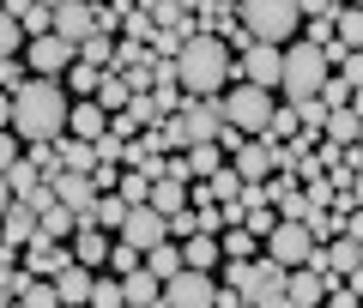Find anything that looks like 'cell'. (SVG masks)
<instances>
[{"label":"cell","instance_id":"6da1fadb","mask_svg":"<svg viewBox=\"0 0 363 308\" xmlns=\"http://www.w3.org/2000/svg\"><path fill=\"white\" fill-rule=\"evenodd\" d=\"M67 109H73V97L61 79H25L13 91V133L25 145H55L67 133Z\"/></svg>","mask_w":363,"mask_h":308},{"label":"cell","instance_id":"7a4b0ae2","mask_svg":"<svg viewBox=\"0 0 363 308\" xmlns=\"http://www.w3.org/2000/svg\"><path fill=\"white\" fill-rule=\"evenodd\" d=\"M230 79H236V55H230L224 37L194 30V37L176 49V85H182V97H224Z\"/></svg>","mask_w":363,"mask_h":308},{"label":"cell","instance_id":"3957f363","mask_svg":"<svg viewBox=\"0 0 363 308\" xmlns=\"http://www.w3.org/2000/svg\"><path fill=\"white\" fill-rule=\"evenodd\" d=\"M236 25L248 30V42H291L303 30L297 0H236Z\"/></svg>","mask_w":363,"mask_h":308},{"label":"cell","instance_id":"277c9868","mask_svg":"<svg viewBox=\"0 0 363 308\" xmlns=\"http://www.w3.org/2000/svg\"><path fill=\"white\" fill-rule=\"evenodd\" d=\"M224 127V103L218 97H182V109L169 115L164 127V145H176V152H188V145H212Z\"/></svg>","mask_w":363,"mask_h":308},{"label":"cell","instance_id":"5b68a950","mask_svg":"<svg viewBox=\"0 0 363 308\" xmlns=\"http://www.w3.org/2000/svg\"><path fill=\"white\" fill-rule=\"evenodd\" d=\"M333 79V67H327V55L315 49V42H291L285 49V67H279V91H285L291 103H309L315 91Z\"/></svg>","mask_w":363,"mask_h":308},{"label":"cell","instance_id":"8992f818","mask_svg":"<svg viewBox=\"0 0 363 308\" xmlns=\"http://www.w3.org/2000/svg\"><path fill=\"white\" fill-rule=\"evenodd\" d=\"M218 103H224V127H236L242 139H260L267 121H272V109H279L272 91H260V85H230Z\"/></svg>","mask_w":363,"mask_h":308},{"label":"cell","instance_id":"52a82bcc","mask_svg":"<svg viewBox=\"0 0 363 308\" xmlns=\"http://www.w3.org/2000/svg\"><path fill=\"white\" fill-rule=\"evenodd\" d=\"M73 61H79V49H73V42H61L55 30H43V37L25 42V67H30V79H61Z\"/></svg>","mask_w":363,"mask_h":308},{"label":"cell","instance_id":"ba28073f","mask_svg":"<svg viewBox=\"0 0 363 308\" xmlns=\"http://www.w3.org/2000/svg\"><path fill=\"white\" fill-rule=\"evenodd\" d=\"M49 30L79 49L85 37H97V0H61V6H49Z\"/></svg>","mask_w":363,"mask_h":308},{"label":"cell","instance_id":"9c48e42d","mask_svg":"<svg viewBox=\"0 0 363 308\" xmlns=\"http://www.w3.org/2000/svg\"><path fill=\"white\" fill-rule=\"evenodd\" d=\"M279 67H285V49H279V42H248L242 61H236V73H242V85L279 91Z\"/></svg>","mask_w":363,"mask_h":308},{"label":"cell","instance_id":"30bf717a","mask_svg":"<svg viewBox=\"0 0 363 308\" xmlns=\"http://www.w3.org/2000/svg\"><path fill=\"white\" fill-rule=\"evenodd\" d=\"M309 248H315V236L303 230V224H291V218H279L272 224V236H267V260L272 266H303V260H309Z\"/></svg>","mask_w":363,"mask_h":308},{"label":"cell","instance_id":"8fae6325","mask_svg":"<svg viewBox=\"0 0 363 308\" xmlns=\"http://www.w3.org/2000/svg\"><path fill=\"white\" fill-rule=\"evenodd\" d=\"M230 169L242 181H272V169H279V145H272L267 133H260V139H242L230 152Z\"/></svg>","mask_w":363,"mask_h":308},{"label":"cell","instance_id":"7c38bea8","mask_svg":"<svg viewBox=\"0 0 363 308\" xmlns=\"http://www.w3.org/2000/svg\"><path fill=\"white\" fill-rule=\"evenodd\" d=\"M116 236H121L128 248H140V254H145V248H157V242L169 236V224H164V212H152V205H128V218H121Z\"/></svg>","mask_w":363,"mask_h":308},{"label":"cell","instance_id":"4fadbf2b","mask_svg":"<svg viewBox=\"0 0 363 308\" xmlns=\"http://www.w3.org/2000/svg\"><path fill=\"white\" fill-rule=\"evenodd\" d=\"M212 296H218L212 272H188V266H182L176 278L164 284V302H169V308H212Z\"/></svg>","mask_w":363,"mask_h":308},{"label":"cell","instance_id":"5bb4252c","mask_svg":"<svg viewBox=\"0 0 363 308\" xmlns=\"http://www.w3.org/2000/svg\"><path fill=\"white\" fill-rule=\"evenodd\" d=\"M18 254H25V272H30V278H55V272H61V266H73V248H67V242H55V236H30V242L25 248H18Z\"/></svg>","mask_w":363,"mask_h":308},{"label":"cell","instance_id":"9a60e30c","mask_svg":"<svg viewBox=\"0 0 363 308\" xmlns=\"http://www.w3.org/2000/svg\"><path fill=\"white\" fill-rule=\"evenodd\" d=\"M49 188H55V200H61L73 218H85L91 205H97V181H91V176H73V169H61V176H49Z\"/></svg>","mask_w":363,"mask_h":308},{"label":"cell","instance_id":"2e32d148","mask_svg":"<svg viewBox=\"0 0 363 308\" xmlns=\"http://www.w3.org/2000/svg\"><path fill=\"white\" fill-rule=\"evenodd\" d=\"M67 133H73V139H104L109 133V109L97 97H79L73 109H67Z\"/></svg>","mask_w":363,"mask_h":308},{"label":"cell","instance_id":"e0dca14e","mask_svg":"<svg viewBox=\"0 0 363 308\" xmlns=\"http://www.w3.org/2000/svg\"><path fill=\"white\" fill-rule=\"evenodd\" d=\"M285 296H291V308H321L327 302V278L309 272V266H291L285 272Z\"/></svg>","mask_w":363,"mask_h":308},{"label":"cell","instance_id":"ac0fdd59","mask_svg":"<svg viewBox=\"0 0 363 308\" xmlns=\"http://www.w3.org/2000/svg\"><path fill=\"white\" fill-rule=\"evenodd\" d=\"M30 236H37V212H30L25 200H13V205H6V218H0V248H13V254H18Z\"/></svg>","mask_w":363,"mask_h":308},{"label":"cell","instance_id":"d6986e66","mask_svg":"<svg viewBox=\"0 0 363 308\" xmlns=\"http://www.w3.org/2000/svg\"><path fill=\"white\" fill-rule=\"evenodd\" d=\"M73 260L91 266V272H104L109 266V236L97 230V224H79V230H73Z\"/></svg>","mask_w":363,"mask_h":308},{"label":"cell","instance_id":"ffe728a7","mask_svg":"<svg viewBox=\"0 0 363 308\" xmlns=\"http://www.w3.org/2000/svg\"><path fill=\"white\" fill-rule=\"evenodd\" d=\"M91 278H97V272H91V266H79V260H73V266H61V272H55V296H61V302L67 308H79V302H91Z\"/></svg>","mask_w":363,"mask_h":308},{"label":"cell","instance_id":"44dd1931","mask_svg":"<svg viewBox=\"0 0 363 308\" xmlns=\"http://www.w3.org/2000/svg\"><path fill=\"white\" fill-rule=\"evenodd\" d=\"M224 260V248H218V236H206V230H194L188 242H182V266L188 272H212Z\"/></svg>","mask_w":363,"mask_h":308},{"label":"cell","instance_id":"7402d4cb","mask_svg":"<svg viewBox=\"0 0 363 308\" xmlns=\"http://www.w3.org/2000/svg\"><path fill=\"white\" fill-rule=\"evenodd\" d=\"M121 218H128V200H121V193H97V205H91L79 224H97L104 236H116V230H121Z\"/></svg>","mask_w":363,"mask_h":308},{"label":"cell","instance_id":"603a6c76","mask_svg":"<svg viewBox=\"0 0 363 308\" xmlns=\"http://www.w3.org/2000/svg\"><path fill=\"white\" fill-rule=\"evenodd\" d=\"M55 157H61V169H73V176H91V169H97V152H91V139H73V133H61Z\"/></svg>","mask_w":363,"mask_h":308},{"label":"cell","instance_id":"cb8c5ba5","mask_svg":"<svg viewBox=\"0 0 363 308\" xmlns=\"http://www.w3.org/2000/svg\"><path fill=\"white\" fill-rule=\"evenodd\" d=\"M145 205H152V212H164V218H169V212H182V205H188V181L157 176V181H152V200H145Z\"/></svg>","mask_w":363,"mask_h":308},{"label":"cell","instance_id":"d4e9b609","mask_svg":"<svg viewBox=\"0 0 363 308\" xmlns=\"http://www.w3.org/2000/svg\"><path fill=\"white\" fill-rule=\"evenodd\" d=\"M145 272H152L157 284H169V278H176V272H182V248L169 242V236H164V242H157V248H145Z\"/></svg>","mask_w":363,"mask_h":308},{"label":"cell","instance_id":"484cf974","mask_svg":"<svg viewBox=\"0 0 363 308\" xmlns=\"http://www.w3.org/2000/svg\"><path fill=\"white\" fill-rule=\"evenodd\" d=\"M321 139H327V145H357V115H351V103H345V109H327Z\"/></svg>","mask_w":363,"mask_h":308},{"label":"cell","instance_id":"4316f807","mask_svg":"<svg viewBox=\"0 0 363 308\" xmlns=\"http://www.w3.org/2000/svg\"><path fill=\"white\" fill-rule=\"evenodd\" d=\"M333 42L339 49H363V6H339L333 13Z\"/></svg>","mask_w":363,"mask_h":308},{"label":"cell","instance_id":"83f0119b","mask_svg":"<svg viewBox=\"0 0 363 308\" xmlns=\"http://www.w3.org/2000/svg\"><path fill=\"white\" fill-rule=\"evenodd\" d=\"M79 61L97 67V73H116V37H85L79 42Z\"/></svg>","mask_w":363,"mask_h":308},{"label":"cell","instance_id":"f1b7e54d","mask_svg":"<svg viewBox=\"0 0 363 308\" xmlns=\"http://www.w3.org/2000/svg\"><path fill=\"white\" fill-rule=\"evenodd\" d=\"M97 103H104L109 115H116V109H128V103H133L128 79H121V73H97Z\"/></svg>","mask_w":363,"mask_h":308},{"label":"cell","instance_id":"f546056e","mask_svg":"<svg viewBox=\"0 0 363 308\" xmlns=\"http://www.w3.org/2000/svg\"><path fill=\"white\" fill-rule=\"evenodd\" d=\"M200 188H206V193H212V200H218V205H230L236 193H242V176H236L230 164H218V169H212L206 181H200Z\"/></svg>","mask_w":363,"mask_h":308},{"label":"cell","instance_id":"4dcf8cb0","mask_svg":"<svg viewBox=\"0 0 363 308\" xmlns=\"http://www.w3.org/2000/svg\"><path fill=\"white\" fill-rule=\"evenodd\" d=\"M37 230H43V236H55V242H67V236L79 230V218H73V212H67V205H49V212H43V218H37Z\"/></svg>","mask_w":363,"mask_h":308},{"label":"cell","instance_id":"1f68e13d","mask_svg":"<svg viewBox=\"0 0 363 308\" xmlns=\"http://www.w3.org/2000/svg\"><path fill=\"white\" fill-rule=\"evenodd\" d=\"M85 308H121V278L116 272H97V278H91V302Z\"/></svg>","mask_w":363,"mask_h":308},{"label":"cell","instance_id":"d6a6232c","mask_svg":"<svg viewBox=\"0 0 363 308\" xmlns=\"http://www.w3.org/2000/svg\"><path fill=\"white\" fill-rule=\"evenodd\" d=\"M182 157H188V176H200V181H206L212 169L224 164V152H218V145H188V152H182Z\"/></svg>","mask_w":363,"mask_h":308},{"label":"cell","instance_id":"836d02e7","mask_svg":"<svg viewBox=\"0 0 363 308\" xmlns=\"http://www.w3.org/2000/svg\"><path fill=\"white\" fill-rule=\"evenodd\" d=\"M218 248H224V260H248V254H255V236H248L242 224H224Z\"/></svg>","mask_w":363,"mask_h":308},{"label":"cell","instance_id":"e575fe53","mask_svg":"<svg viewBox=\"0 0 363 308\" xmlns=\"http://www.w3.org/2000/svg\"><path fill=\"white\" fill-rule=\"evenodd\" d=\"M121 30H128V42H152V37H157V18L145 13V6H128V18H121Z\"/></svg>","mask_w":363,"mask_h":308},{"label":"cell","instance_id":"d590c367","mask_svg":"<svg viewBox=\"0 0 363 308\" xmlns=\"http://www.w3.org/2000/svg\"><path fill=\"white\" fill-rule=\"evenodd\" d=\"M37 181H43V169L30 164V157H18V164L6 169V188H13V200H18V193H30V188H37Z\"/></svg>","mask_w":363,"mask_h":308},{"label":"cell","instance_id":"8d00e7d4","mask_svg":"<svg viewBox=\"0 0 363 308\" xmlns=\"http://www.w3.org/2000/svg\"><path fill=\"white\" fill-rule=\"evenodd\" d=\"M91 152H97V164H116V169H121V157H128V139H121V133L109 127L104 139H91Z\"/></svg>","mask_w":363,"mask_h":308},{"label":"cell","instance_id":"74e56055","mask_svg":"<svg viewBox=\"0 0 363 308\" xmlns=\"http://www.w3.org/2000/svg\"><path fill=\"white\" fill-rule=\"evenodd\" d=\"M145 266V254H140V248H128V242H121V248H109V272H116V278H128V272H140Z\"/></svg>","mask_w":363,"mask_h":308},{"label":"cell","instance_id":"f35d334b","mask_svg":"<svg viewBox=\"0 0 363 308\" xmlns=\"http://www.w3.org/2000/svg\"><path fill=\"white\" fill-rule=\"evenodd\" d=\"M116 181H121V200H128V205H145V200H152V181H145L140 169H128V176H116Z\"/></svg>","mask_w":363,"mask_h":308},{"label":"cell","instance_id":"ab89813d","mask_svg":"<svg viewBox=\"0 0 363 308\" xmlns=\"http://www.w3.org/2000/svg\"><path fill=\"white\" fill-rule=\"evenodd\" d=\"M18 308H61V296H55V284H49V278H37L25 296H18Z\"/></svg>","mask_w":363,"mask_h":308},{"label":"cell","instance_id":"60d3db41","mask_svg":"<svg viewBox=\"0 0 363 308\" xmlns=\"http://www.w3.org/2000/svg\"><path fill=\"white\" fill-rule=\"evenodd\" d=\"M0 55H25V30L13 13H0Z\"/></svg>","mask_w":363,"mask_h":308},{"label":"cell","instance_id":"b9f144b4","mask_svg":"<svg viewBox=\"0 0 363 308\" xmlns=\"http://www.w3.org/2000/svg\"><path fill=\"white\" fill-rule=\"evenodd\" d=\"M315 103H327V109H345V103H351V85H345V79H327V85L315 91Z\"/></svg>","mask_w":363,"mask_h":308},{"label":"cell","instance_id":"7bdbcfd3","mask_svg":"<svg viewBox=\"0 0 363 308\" xmlns=\"http://www.w3.org/2000/svg\"><path fill=\"white\" fill-rule=\"evenodd\" d=\"M339 79H345L351 91H363V49H345V61H339Z\"/></svg>","mask_w":363,"mask_h":308},{"label":"cell","instance_id":"ee69618b","mask_svg":"<svg viewBox=\"0 0 363 308\" xmlns=\"http://www.w3.org/2000/svg\"><path fill=\"white\" fill-rule=\"evenodd\" d=\"M25 85V61L18 55H0V91H18Z\"/></svg>","mask_w":363,"mask_h":308},{"label":"cell","instance_id":"f6af8a7d","mask_svg":"<svg viewBox=\"0 0 363 308\" xmlns=\"http://www.w3.org/2000/svg\"><path fill=\"white\" fill-rule=\"evenodd\" d=\"M18 200H25L30 212H37V218L49 212V205H61V200H55V188H49V181H37V188H30V193H18Z\"/></svg>","mask_w":363,"mask_h":308},{"label":"cell","instance_id":"bcb514c9","mask_svg":"<svg viewBox=\"0 0 363 308\" xmlns=\"http://www.w3.org/2000/svg\"><path fill=\"white\" fill-rule=\"evenodd\" d=\"M67 85H73V91H97V67H85V61H73V67H67Z\"/></svg>","mask_w":363,"mask_h":308},{"label":"cell","instance_id":"7dc6e473","mask_svg":"<svg viewBox=\"0 0 363 308\" xmlns=\"http://www.w3.org/2000/svg\"><path fill=\"white\" fill-rule=\"evenodd\" d=\"M18 157H25V152H18V133H13V127H0V176H6Z\"/></svg>","mask_w":363,"mask_h":308},{"label":"cell","instance_id":"c3c4849f","mask_svg":"<svg viewBox=\"0 0 363 308\" xmlns=\"http://www.w3.org/2000/svg\"><path fill=\"white\" fill-rule=\"evenodd\" d=\"M297 13H303V18H333L339 0H297Z\"/></svg>","mask_w":363,"mask_h":308},{"label":"cell","instance_id":"681fc988","mask_svg":"<svg viewBox=\"0 0 363 308\" xmlns=\"http://www.w3.org/2000/svg\"><path fill=\"white\" fill-rule=\"evenodd\" d=\"M339 236H351V242H363V212L351 205V212H339Z\"/></svg>","mask_w":363,"mask_h":308},{"label":"cell","instance_id":"f907efd6","mask_svg":"<svg viewBox=\"0 0 363 308\" xmlns=\"http://www.w3.org/2000/svg\"><path fill=\"white\" fill-rule=\"evenodd\" d=\"M0 127H13V91H0Z\"/></svg>","mask_w":363,"mask_h":308},{"label":"cell","instance_id":"816d5d0a","mask_svg":"<svg viewBox=\"0 0 363 308\" xmlns=\"http://www.w3.org/2000/svg\"><path fill=\"white\" fill-rule=\"evenodd\" d=\"M169 6H176V13L188 18V13H200V6H206V0H169Z\"/></svg>","mask_w":363,"mask_h":308},{"label":"cell","instance_id":"f5cc1de1","mask_svg":"<svg viewBox=\"0 0 363 308\" xmlns=\"http://www.w3.org/2000/svg\"><path fill=\"white\" fill-rule=\"evenodd\" d=\"M6 205H13V188H6V176H0V218H6Z\"/></svg>","mask_w":363,"mask_h":308},{"label":"cell","instance_id":"db71d44e","mask_svg":"<svg viewBox=\"0 0 363 308\" xmlns=\"http://www.w3.org/2000/svg\"><path fill=\"white\" fill-rule=\"evenodd\" d=\"M351 296H363V266H351Z\"/></svg>","mask_w":363,"mask_h":308},{"label":"cell","instance_id":"11a10c76","mask_svg":"<svg viewBox=\"0 0 363 308\" xmlns=\"http://www.w3.org/2000/svg\"><path fill=\"white\" fill-rule=\"evenodd\" d=\"M351 115H357V121H363V91H351Z\"/></svg>","mask_w":363,"mask_h":308},{"label":"cell","instance_id":"9f6ffc18","mask_svg":"<svg viewBox=\"0 0 363 308\" xmlns=\"http://www.w3.org/2000/svg\"><path fill=\"white\" fill-rule=\"evenodd\" d=\"M357 152H363V121H357Z\"/></svg>","mask_w":363,"mask_h":308},{"label":"cell","instance_id":"6f0895ef","mask_svg":"<svg viewBox=\"0 0 363 308\" xmlns=\"http://www.w3.org/2000/svg\"><path fill=\"white\" fill-rule=\"evenodd\" d=\"M339 6H363V0H339Z\"/></svg>","mask_w":363,"mask_h":308},{"label":"cell","instance_id":"680465c9","mask_svg":"<svg viewBox=\"0 0 363 308\" xmlns=\"http://www.w3.org/2000/svg\"><path fill=\"white\" fill-rule=\"evenodd\" d=\"M6 302H13V296H6V290H0V308H6Z\"/></svg>","mask_w":363,"mask_h":308},{"label":"cell","instance_id":"91938a15","mask_svg":"<svg viewBox=\"0 0 363 308\" xmlns=\"http://www.w3.org/2000/svg\"><path fill=\"white\" fill-rule=\"evenodd\" d=\"M218 6H236V0H218Z\"/></svg>","mask_w":363,"mask_h":308},{"label":"cell","instance_id":"94428289","mask_svg":"<svg viewBox=\"0 0 363 308\" xmlns=\"http://www.w3.org/2000/svg\"><path fill=\"white\" fill-rule=\"evenodd\" d=\"M6 308H18V302H6Z\"/></svg>","mask_w":363,"mask_h":308},{"label":"cell","instance_id":"6125c7cd","mask_svg":"<svg viewBox=\"0 0 363 308\" xmlns=\"http://www.w3.org/2000/svg\"><path fill=\"white\" fill-rule=\"evenodd\" d=\"M121 308H128V302H121Z\"/></svg>","mask_w":363,"mask_h":308},{"label":"cell","instance_id":"be15d7a7","mask_svg":"<svg viewBox=\"0 0 363 308\" xmlns=\"http://www.w3.org/2000/svg\"><path fill=\"white\" fill-rule=\"evenodd\" d=\"M61 308H67V302H61Z\"/></svg>","mask_w":363,"mask_h":308}]
</instances>
